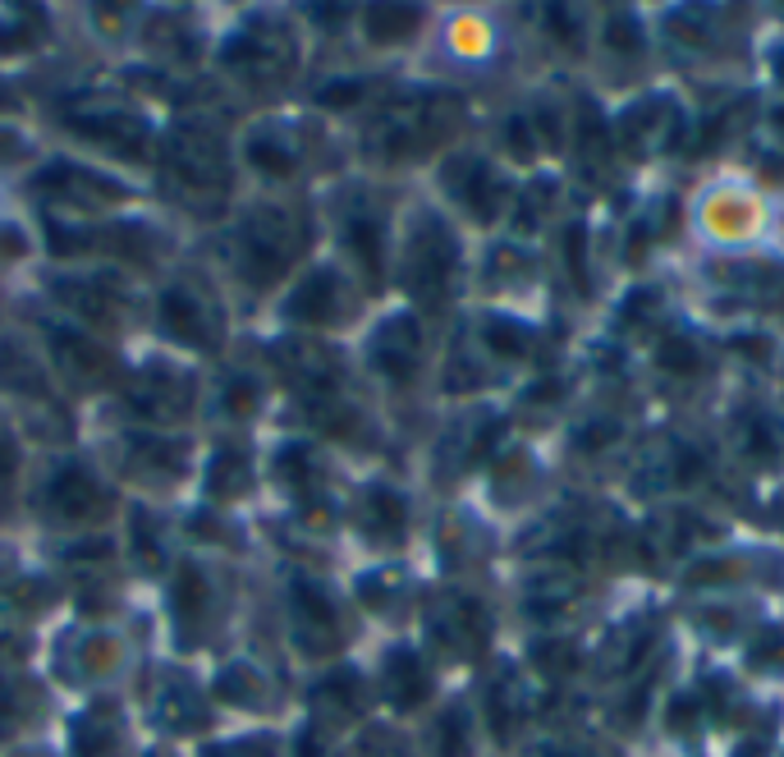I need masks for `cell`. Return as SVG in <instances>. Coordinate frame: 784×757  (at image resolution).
<instances>
[{"label": "cell", "instance_id": "cell-1", "mask_svg": "<svg viewBox=\"0 0 784 757\" xmlns=\"http://www.w3.org/2000/svg\"><path fill=\"white\" fill-rule=\"evenodd\" d=\"M661 362L666 368H698V349L688 345V340H666V349H661Z\"/></svg>", "mask_w": 784, "mask_h": 757}, {"label": "cell", "instance_id": "cell-2", "mask_svg": "<svg viewBox=\"0 0 784 757\" xmlns=\"http://www.w3.org/2000/svg\"><path fill=\"white\" fill-rule=\"evenodd\" d=\"M775 74H780V78H784V55H780V65H775Z\"/></svg>", "mask_w": 784, "mask_h": 757}]
</instances>
